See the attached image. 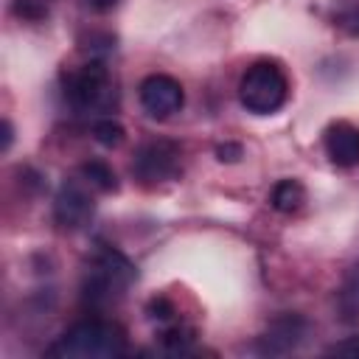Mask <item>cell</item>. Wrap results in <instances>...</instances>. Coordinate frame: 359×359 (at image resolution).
Segmentation results:
<instances>
[{"instance_id": "30bf717a", "label": "cell", "mask_w": 359, "mask_h": 359, "mask_svg": "<svg viewBox=\"0 0 359 359\" xmlns=\"http://www.w3.org/2000/svg\"><path fill=\"white\" fill-rule=\"evenodd\" d=\"M269 202H272V208L280 210V213H294V210L306 202V188H303L297 180H280V182L272 188Z\"/></svg>"}, {"instance_id": "8992f818", "label": "cell", "mask_w": 359, "mask_h": 359, "mask_svg": "<svg viewBox=\"0 0 359 359\" xmlns=\"http://www.w3.org/2000/svg\"><path fill=\"white\" fill-rule=\"evenodd\" d=\"M137 98H140V107L146 109V115L163 121L174 112L182 109L185 104V95H182V87L177 79L165 76V73H154V76H146L140 81V90H137Z\"/></svg>"}, {"instance_id": "52a82bcc", "label": "cell", "mask_w": 359, "mask_h": 359, "mask_svg": "<svg viewBox=\"0 0 359 359\" xmlns=\"http://www.w3.org/2000/svg\"><path fill=\"white\" fill-rule=\"evenodd\" d=\"M306 320L297 314H286L278 317L266 334L258 337V353L264 356H280V353H292L303 339H306Z\"/></svg>"}, {"instance_id": "5bb4252c", "label": "cell", "mask_w": 359, "mask_h": 359, "mask_svg": "<svg viewBox=\"0 0 359 359\" xmlns=\"http://www.w3.org/2000/svg\"><path fill=\"white\" fill-rule=\"evenodd\" d=\"M14 11L28 17V20H39V17H45L48 8L42 0H14Z\"/></svg>"}, {"instance_id": "3957f363", "label": "cell", "mask_w": 359, "mask_h": 359, "mask_svg": "<svg viewBox=\"0 0 359 359\" xmlns=\"http://www.w3.org/2000/svg\"><path fill=\"white\" fill-rule=\"evenodd\" d=\"M132 278H135L132 264H129L121 252L104 250V252L93 261L90 272H87L84 294H87V300H93V303H109V300H115L118 294H123V289L132 283Z\"/></svg>"}, {"instance_id": "7c38bea8", "label": "cell", "mask_w": 359, "mask_h": 359, "mask_svg": "<svg viewBox=\"0 0 359 359\" xmlns=\"http://www.w3.org/2000/svg\"><path fill=\"white\" fill-rule=\"evenodd\" d=\"M339 311H342V320L359 317V266L348 275V280L339 292Z\"/></svg>"}, {"instance_id": "277c9868", "label": "cell", "mask_w": 359, "mask_h": 359, "mask_svg": "<svg viewBox=\"0 0 359 359\" xmlns=\"http://www.w3.org/2000/svg\"><path fill=\"white\" fill-rule=\"evenodd\" d=\"M180 171V149L168 140H151L143 143L132 160V174L140 182H163L171 180Z\"/></svg>"}, {"instance_id": "4fadbf2b", "label": "cell", "mask_w": 359, "mask_h": 359, "mask_svg": "<svg viewBox=\"0 0 359 359\" xmlns=\"http://www.w3.org/2000/svg\"><path fill=\"white\" fill-rule=\"evenodd\" d=\"M123 126L118 123V121H112V118H104V121H95V126H93V137L101 143V146H107V149H115V146H121L123 143Z\"/></svg>"}, {"instance_id": "9c48e42d", "label": "cell", "mask_w": 359, "mask_h": 359, "mask_svg": "<svg viewBox=\"0 0 359 359\" xmlns=\"http://www.w3.org/2000/svg\"><path fill=\"white\" fill-rule=\"evenodd\" d=\"M323 146L331 163L351 168L359 165V126L348 123V121H337L325 129L323 135Z\"/></svg>"}, {"instance_id": "2e32d148", "label": "cell", "mask_w": 359, "mask_h": 359, "mask_svg": "<svg viewBox=\"0 0 359 359\" xmlns=\"http://www.w3.org/2000/svg\"><path fill=\"white\" fill-rule=\"evenodd\" d=\"M154 314L151 317H160V320H168L171 314H174V309H171V303L165 300V297H160V300H151V306H149Z\"/></svg>"}, {"instance_id": "ba28073f", "label": "cell", "mask_w": 359, "mask_h": 359, "mask_svg": "<svg viewBox=\"0 0 359 359\" xmlns=\"http://www.w3.org/2000/svg\"><path fill=\"white\" fill-rule=\"evenodd\" d=\"M53 216L65 230H79L93 219V199L79 182H65L53 202Z\"/></svg>"}, {"instance_id": "5b68a950", "label": "cell", "mask_w": 359, "mask_h": 359, "mask_svg": "<svg viewBox=\"0 0 359 359\" xmlns=\"http://www.w3.org/2000/svg\"><path fill=\"white\" fill-rule=\"evenodd\" d=\"M70 101L79 109H101L109 104L112 95V81H109V70L101 62H90L84 65L67 84Z\"/></svg>"}, {"instance_id": "7a4b0ae2", "label": "cell", "mask_w": 359, "mask_h": 359, "mask_svg": "<svg viewBox=\"0 0 359 359\" xmlns=\"http://www.w3.org/2000/svg\"><path fill=\"white\" fill-rule=\"evenodd\" d=\"M286 95H289L286 73L275 62H266V59L250 65L238 81V98L244 109L255 115H269L280 109Z\"/></svg>"}, {"instance_id": "e0dca14e", "label": "cell", "mask_w": 359, "mask_h": 359, "mask_svg": "<svg viewBox=\"0 0 359 359\" xmlns=\"http://www.w3.org/2000/svg\"><path fill=\"white\" fill-rule=\"evenodd\" d=\"M84 3V8H90V11H98V14H104V11H112L121 0H81Z\"/></svg>"}, {"instance_id": "9a60e30c", "label": "cell", "mask_w": 359, "mask_h": 359, "mask_svg": "<svg viewBox=\"0 0 359 359\" xmlns=\"http://www.w3.org/2000/svg\"><path fill=\"white\" fill-rule=\"evenodd\" d=\"M241 154H244V151H241L238 143H222V146L216 149V157H219L222 163H236Z\"/></svg>"}, {"instance_id": "6da1fadb", "label": "cell", "mask_w": 359, "mask_h": 359, "mask_svg": "<svg viewBox=\"0 0 359 359\" xmlns=\"http://www.w3.org/2000/svg\"><path fill=\"white\" fill-rule=\"evenodd\" d=\"M123 351H126L123 331L104 320H84L73 325L50 348L53 356H67V359H112L121 356Z\"/></svg>"}, {"instance_id": "ac0fdd59", "label": "cell", "mask_w": 359, "mask_h": 359, "mask_svg": "<svg viewBox=\"0 0 359 359\" xmlns=\"http://www.w3.org/2000/svg\"><path fill=\"white\" fill-rule=\"evenodd\" d=\"M334 353H359V339H353V342H342V345H337L334 348Z\"/></svg>"}, {"instance_id": "8fae6325", "label": "cell", "mask_w": 359, "mask_h": 359, "mask_svg": "<svg viewBox=\"0 0 359 359\" xmlns=\"http://www.w3.org/2000/svg\"><path fill=\"white\" fill-rule=\"evenodd\" d=\"M81 177H84L93 188H98V191H115V188H118L115 171H112L107 163H101V160L84 163V165H81Z\"/></svg>"}, {"instance_id": "d6986e66", "label": "cell", "mask_w": 359, "mask_h": 359, "mask_svg": "<svg viewBox=\"0 0 359 359\" xmlns=\"http://www.w3.org/2000/svg\"><path fill=\"white\" fill-rule=\"evenodd\" d=\"M11 137H14V129H11V123H8V121H3V151H8Z\"/></svg>"}]
</instances>
